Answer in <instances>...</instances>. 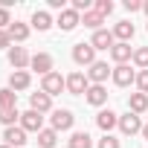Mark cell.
Instances as JSON below:
<instances>
[{
  "mask_svg": "<svg viewBox=\"0 0 148 148\" xmlns=\"http://www.w3.org/2000/svg\"><path fill=\"white\" fill-rule=\"evenodd\" d=\"M73 61H76L79 67H93L96 64V49H93V44H76L73 47Z\"/></svg>",
  "mask_w": 148,
  "mask_h": 148,
  "instance_id": "obj_1",
  "label": "cell"
},
{
  "mask_svg": "<svg viewBox=\"0 0 148 148\" xmlns=\"http://www.w3.org/2000/svg\"><path fill=\"white\" fill-rule=\"evenodd\" d=\"M41 90L52 99V96H58L61 90H67V79L61 76V73H49V76L41 79Z\"/></svg>",
  "mask_w": 148,
  "mask_h": 148,
  "instance_id": "obj_2",
  "label": "cell"
},
{
  "mask_svg": "<svg viewBox=\"0 0 148 148\" xmlns=\"http://www.w3.org/2000/svg\"><path fill=\"white\" fill-rule=\"evenodd\" d=\"M90 90V79H87V73H70L67 76V93H73V96H82V93H87Z\"/></svg>",
  "mask_w": 148,
  "mask_h": 148,
  "instance_id": "obj_3",
  "label": "cell"
},
{
  "mask_svg": "<svg viewBox=\"0 0 148 148\" xmlns=\"http://www.w3.org/2000/svg\"><path fill=\"white\" fill-rule=\"evenodd\" d=\"M73 122H76V116H73V110H67V108L52 110V116H49V125H52V131H55V134H58V131H70V128H73Z\"/></svg>",
  "mask_w": 148,
  "mask_h": 148,
  "instance_id": "obj_4",
  "label": "cell"
},
{
  "mask_svg": "<svg viewBox=\"0 0 148 148\" xmlns=\"http://www.w3.org/2000/svg\"><path fill=\"white\" fill-rule=\"evenodd\" d=\"M21 128L29 134H41L44 131V113H35V110H26V113H21Z\"/></svg>",
  "mask_w": 148,
  "mask_h": 148,
  "instance_id": "obj_5",
  "label": "cell"
},
{
  "mask_svg": "<svg viewBox=\"0 0 148 148\" xmlns=\"http://www.w3.org/2000/svg\"><path fill=\"white\" fill-rule=\"evenodd\" d=\"M119 131L125 134V136H134V134H142V119L136 116V113H125V116H119Z\"/></svg>",
  "mask_w": 148,
  "mask_h": 148,
  "instance_id": "obj_6",
  "label": "cell"
},
{
  "mask_svg": "<svg viewBox=\"0 0 148 148\" xmlns=\"http://www.w3.org/2000/svg\"><path fill=\"white\" fill-rule=\"evenodd\" d=\"M110 79H113V84H116V87H128V84H134V82H136V73H134L128 64H116Z\"/></svg>",
  "mask_w": 148,
  "mask_h": 148,
  "instance_id": "obj_7",
  "label": "cell"
},
{
  "mask_svg": "<svg viewBox=\"0 0 148 148\" xmlns=\"http://www.w3.org/2000/svg\"><path fill=\"white\" fill-rule=\"evenodd\" d=\"M79 23H82V15H79V12H73V9H64V12L58 15V21H55V26H58L61 32H73Z\"/></svg>",
  "mask_w": 148,
  "mask_h": 148,
  "instance_id": "obj_8",
  "label": "cell"
},
{
  "mask_svg": "<svg viewBox=\"0 0 148 148\" xmlns=\"http://www.w3.org/2000/svg\"><path fill=\"white\" fill-rule=\"evenodd\" d=\"M29 67L44 79V76H49V73H52V55H49V52H38V55H32Z\"/></svg>",
  "mask_w": 148,
  "mask_h": 148,
  "instance_id": "obj_9",
  "label": "cell"
},
{
  "mask_svg": "<svg viewBox=\"0 0 148 148\" xmlns=\"http://www.w3.org/2000/svg\"><path fill=\"white\" fill-rule=\"evenodd\" d=\"M29 61H32V55L26 52V47H9V64L15 70H26Z\"/></svg>",
  "mask_w": 148,
  "mask_h": 148,
  "instance_id": "obj_10",
  "label": "cell"
},
{
  "mask_svg": "<svg viewBox=\"0 0 148 148\" xmlns=\"http://www.w3.org/2000/svg\"><path fill=\"white\" fill-rule=\"evenodd\" d=\"M108 76H113V70H110L105 61H96V64L87 70V79H90V84H105V82H108Z\"/></svg>",
  "mask_w": 148,
  "mask_h": 148,
  "instance_id": "obj_11",
  "label": "cell"
},
{
  "mask_svg": "<svg viewBox=\"0 0 148 148\" xmlns=\"http://www.w3.org/2000/svg\"><path fill=\"white\" fill-rule=\"evenodd\" d=\"M90 44H93V49H113L116 38H113V32H108V29H99V32H93Z\"/></svg>",
  "mask_w": 148,
  "mask_h": 148,
  "instance_id": "obj_12",
  "label": "cell"
},
{
  "mask_svg": "<svg viewBox=\"0 0 148 148\" xmlns=\"http://www.w3.org/2000/svg\"><path fill=\"white\" fill-rule=\"evenodd\" d=\"M110 58H113L116 64H128V61L134 58V49H131V44H125V41H116V44H113V49H110Z\"/></svg>",
  "mask_w": 148,
  "mask_h": 148,
  "instance_id": "obj_13",
  "label": "cell"
},
{
  "mask_svg": "<svg viewBox=\"0 0 148 148\" xmlns=\"http://www.w3.org/2000/svg\"><path fill=\"white\" fill-rule=\"evenodd\" d=\"M84 99H87V105L102 108V105L108 102V90H105V84H90V90L84 93Z\"/></svg>",
  "mask_w": 148,
  "mask_h": 148,
  "instance_id": "obj_14",
  "label": "cell"
},
{
  "mask_svg": "<svg viewBox=\"0 0 148 148\" xmlns=\"http://www.w3.org/2000/svg\"><path fill=\"white\" fill-rule=\"evenodd\" d=\"M3 139H6V145H12V148H21V145H26V131H23L21 125H15V128H6V131H3Z\"/></svg>",
  "mask_w": 148,
  "mask_h": 148,
  "instance_id": "obj_15",
  "label": "cell"
},
{
  "mask_svg": "<svg viewBox=\"0 0 148 148\" xmlns=\"http://www.w3.org/2000/svg\"><path fill=\"white\" fill-rule=\"evenodd\" d=\"M49 108H52V99H49V96H47L44 90H41V93H32V96H29V110H35V113H47Z\"/></svg>",
  "mask_w": 148,
  "mask_h": 148,
  "instance_id": "obj_16",
  "label": "cell"
},
{
  "mask_svg": "<svg viewBox=\"0 0 148 148\" xmlns=\"http://www.w3.org/2000/svg\"><path fill=\"white\" fill-rule=\"evenodd\" d=\"M96 125L108 134V131H113V128H119V116L113 113V110H99L96 113Z\"/></svg>",
  "mask_w": 148,
  "mask_h": 148,
  "instance_id": "obj_17",
  "label": "cell"
},
{
  "mask_svg": "<svg viewBox=\"0 0 148 148\" xmlns=\"http://www.w3.org/2000/svg\"><path fill=\"white\" fill-rule=\"evenodd\" d=\"M32 84V76L26 70H15L12 76H9V90H26Z\"/></svg>",
  "mask_w": 148,
  "mask_h": 148,
  "instance_id": "obj_18",
  "label": "cell"
},
{
  "mask_svg": "<svg viewBox=\"0 0 148 148\" xmlns=\"http://www.w3.org/2000/svg\"><path fill=\"white\" fill-rule=\"evenodd\" d=\"M113 38L131 44V38H134V23H131V21H119V23L113 26Z\"/></svg>",
  "mask_w": 148,
  "mask_h": 148,
  "instance_id": "obj_19",
  "label": "cell"
},
{
  "mask_svg": "<svg viewBox=\"0 0 148 148\" xmlns=\"http://www.w3.org/2000/svg\"><path fill=\"white\" fill-rule=\"evenodd\" d=\"M128 110L136 113V116L145 113V110H148V96H145V93H131V99H128Z\"/></svg>",
  "mask_w": 148,
  "mask_h": 148,
  "instance_id": "obj_20",
  "label": "cell"
},
{
  "mask_svg": "<svg viewBox=\"0 0 148 148\" xmlns=\"http://www.w3.org/2000/svg\"><path fill=\"white\" fill-rule=\"evenodd\" d=\"M6 32H9V38H12L15 44H23V41L29 38V26H26V23H18V21H12V26H9Z\"/></svg>",
  "mask_w": 148,
  "mask_h": 148,
  "instance_id": "obj_21",
  "label": "cell"
},
{
  "mask_svg": "<svg viewBox=\"0 0 148 148\" xmlns=\"http://www.w3.org/2000/svg\"><path fill=\"white\" fill-rule=\"evenodd\" d=\"M67 145H70V148H93V139H90L87 131H76V134L67 139Z\"/></svg>",
  "mask_w": 148,
  "mask_h": 148,
  "instance_id": "obj_22",
  "label": "cell"
},
{
  "mask_svg": "<svg viewBox=\"0 0 148 148\" xmlns=\"http://www.w3.org/2000/svg\"><path fill=\"white\" fill-rule=\"evenodd\" d=\"M12 108H18V93L3 87L0 90V110H12Z\"/></svg>",
  "mask_w": 148,
  "mask_h": 148,
  "instance_id": "obj_23",
  "label": "cell"
},
{
  "mask_svg": "<svg viewBox=\"0 0 148 148\" xmlns=\"http://www.w3.org/2000/svg\"><path fill=\"white\" fill-rule=\"evenodd\" d=\"M55 142H58V134H55L52 128H44V131L38 134V145H41V148H55Z\"/></svg>",
  "mask_w": 148,
  "mask_h": 148,
  "instance_id": "obj_24",
  "label": "cell"
},
{
  "mask_svg": "<svg viewBox=\"0 0 148 148\" xmlns=\"http://www.w3.org/2000/svg\"><path fill=\"white\" fill-rule=\"evenodd\" d=\"M82 23H84L87 29H93V32H99V29H102V23H105V18H102L99 12H87V15L82 18Z\"/></svg>",
  "mask_w": 148,
  "mask_h": 148,
  "instance_id": "obj_25",
  "label": "cell"
},
{
  "mask_svg": "<svg viewBox=\"0 0 148 148\" xmlns=\"http://www.w3.org/2000/svg\"><path fill=\"white\" fill-rule=\"evenodd\" d=\"M32 26H35L38 32H47V29L52 26V18H49L47 12H35V15H32Z\"/></svg>",
  "mask_w": 148,
  "mask_h": 148,
  "instance_id": "obj_26",
  "label": "cell"
},
{
  "mask_svg": "<svg viewBox=\"0 0 148 148\" xmlns=\"http://www.w3.org/2000/svg\"><path fill=\"white\" fill-rule=\"evenodd\" d=\"M139 70H148V47H136L134 49V58H131Z\"/></svg>",
  "mask_w": 148,
  "mask_h": 148,
  "instance_id": "obj_27",
  "label": "cell"
},
{
  "mask_svg": "<svg viewBox=\"0 0 148 148\" xmlns=\"http://www.w3.org/2000/svg\"><path fill=\"white\" fill-rule=\"evenodd\" d=\"M0 122H3L6 128H15V122H21L18 108H12V110H0Z\"/></svg>",
  "mask_w": 148,
  "mask_h": 148,
  "instance_id": "obj_28",
  "label": "cell"
},
{
  "mask_svg": "<svg viewBox=\"0 0 148 148\" xmlns=\"http://www.w3.org/2000/svg\"><path fill=\"white\" fill-rule=\"evenodd\" d=\"M134 84L139 87V93L148 96V70H139V73H136V82H134Z\"/></svg>",
  "mask_w": 148,
  "mask_h": 148,
  "instance_id": "obj_29",
  "label": "cell"
},
{
  "mask_svg": "<svg viewBox=\"0 0 148 148\" xmlns=\"http://www.w3.org/2000/svg\"><path fill=\"white\" fill-rule=\"evenodd\" d=\"M93 12H99L102 18H108L110 12H113V3H110V0H96V9Z\"/></svg>",
  "mask_w": 148,
  "mask_h": 148,
  "instance_id": "obj_30",
  "label": "cell"
},
{
  "mask_svg": "<svg viewBox=\"0 0 148 148\" xmlns=\"http://www.w3.org/2000/svg\"><path fill=\"white\" fill-rule=\"evenodd\" d=\"M99 148H122V145H119V139H116V136H110V134H105V136L99 139Z\"/></svg>",
  "mask_w": 148,
  "mask_h": 148,
  "instance_id": "obj_31",
  "label": "cell"
},
{
  "mask_svg": "<svg viewBox=\"0 0 148 148\" xmlns=\"http://www.w3.org/2000/svg\"><path fill=\"white\" fill-rule=\"evenodd\" d=\"M3 26H6V29L12 26V18H9V9H0V29H3Z\"/></svg>",
  "mask_w": 148,
  "mask_h": 148,
  "instance_id": "obj_32",
  "label": "cell"
},
{
  "mask_svg": "<svg viewBox=\"0 0 148 148\" xmlns=\"http://www.w3.org/2000/svg\"><path fill=\"white\" fill-rule=\"evenodd\" d=\"M125 9H128V12H139L142 3H139V0H125Z\"/></svg>",
  "mask_w": 148,
  "mask_h": 148,
  "instance_id": "obj_33",
  "label": "cell"
},
{
  "mask_svg": "<svg viewBox=\"0 0 148 148\" xmlns=\"http://www.w3.org/2000/svg\"><path fill=\"white\" fill-rule=\"evenodd\" d=\"M0 47H12V38H9L6 29H0Z\"/></svg>",
  "mask_w": 148,
  "mask_h": 148,
  "instance_id": "obj_34",
  "label": "cell"
},
{
  "mask_svg": "<svg viewBox=\"0 0 148 148\" xmlns=\"http://www.w3.org/2000/svg\"><path fill=\"white\" fill-rule=\"evenodd\" d=\"M49 9H58V12H64L67 6H64V0H49Z\"/></svg>",
  "mask_w": 148,
  "mask_h": 148,
  "instance_id": "obj_35",
  "label": "cell"
},
{
  "mask_svg": "<svg viewBox=\"0 0 148 148\" xmlns=\"http://www.w3.org/2000/svg\"><path fill=\"white\" fill-rule=\"evenodd\" d=\"M142 136H145V139H148V125H142Z\"/></svg>",
  "mask_w": 148,
  "mask_h": 148,
  "instance_id": "obj_36",
  "label": "cell"
},
{
  "mask_svg": "<svg viewBox=\"0 0 148 148\" xmlns=\"http://www.w3.org/2000/svg\"><path fill=\"white\" fill-rule=\"evenodd\" d=\"M142 12H145V15H148V0H145V3H142Z\"/></svg>",
  "mask_w": 148,
  "mask_h": 148,
  "instance_id": "obj_37",
  "label": "cell"
},
{
  "mask_svg": "<svg viewBox=\"0 0 148 148\" xmlns=\"http://www.w3.org/2000/svg\"><path fill=\"white\" fill-rule=\"evenodd\" d=\"M0 148H12V145H6V142H3V145H0Z\"/></svg>",
  "mask_w": 148,
  "mask_h": 148,
  "instance_id": "obj_38",
  "label": "cell"
},
{
  "mask_svg": "<svg viewBox=\"0 0 148 148\" xmlns=\"http://www.w3.org/2000/svg\"><path fill=\"white\" fill-rule=\"evenodd\" d=\"M145 29H148V26H145Z\"/></svg>",
  "mask_w": 148,
  "mask_h": 148,
  "instance_id": "obj_39",
  "label": "cell"
}]
</instances>
